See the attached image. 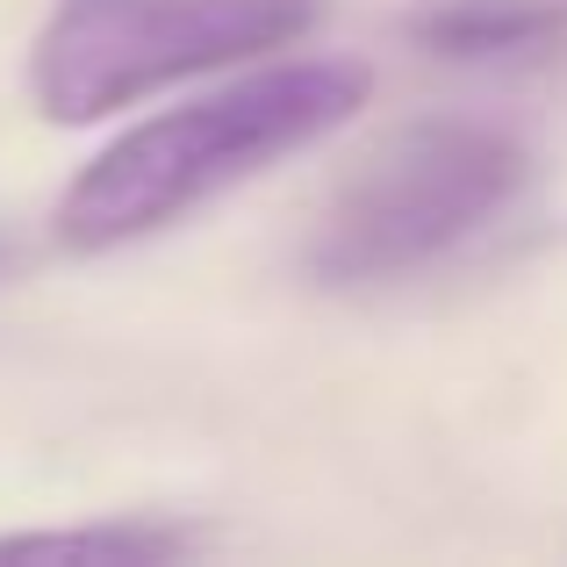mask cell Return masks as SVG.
Segmentation results:
<instances>
[{
  "label": "cell",
  "mask_w": 567,
  "mask_h": 567,
  "mask_svg": "<svg viewBox=\"0 0 567 567\" xmlns=\"http://www.w3.org/2000/svg\"><path fill=\"white\" fill-rule=\"evenodd\" d=\"M374 94L367 58H274L245 80H223L216 94H194L181 109H158L109 137L65 181L51 208V237L80 259L144 245L173 230L202 202L259 181L266 166L323 144L346 130Z\"/></svg>",
  "instance_id": "obj_1"
},
{
  "label": "cell",
  "mask_w": 567,
  "mask_h": 567,
  "mask_svg": "<svg viewBox=\"0 0 567 567\" xmlns=\"http://www.w3.org/2000/svg\"><path fill=\"white\" fill-rule=\"evenodd\" d=\"M532 152L503 123L431 115L395 130L346 173L309 230V274L323 288H374L482 237L525 194Z\"/></svg>",
  "instance_id": "obj_2"
},
{
  "label": "cell",
  "mask_w": 567,
  "mask_h": 567,
  "mask_svg": "<svg viewBox=\"0 0 567 567\" xmlns=\"http://www.w3.org/2000/svg\"><path fill=\"white\" fill-rule=\"evenodd\" d=\"M317 0H58L29 37V109L58 130L166 94L202 72L251 65L309 37Z\"/></svg>",
  "instance_id": "obj_3"
},
{
  "label": "cell",
  "mask_w": 567,
  "mask_h": 567,
  "mask_svg": "<svg viewBox=\"0 0 567 567\" xmlns=\"http://www.w3.org/2000/svg\"><path fill=\"white\" fill-rule=\"evenodd\" d=\"M202 532L166 525V517H109V525H51V532H0V560H123V567H158L187 560Z\"/></svg>",
  "instance_id": "obj_4"
},
{
  "label": "cell",
  "mask_w": 567,
  "mask_h": 567,
  "mask_svg": "<svg viewBox=\"0 0 567 567\" xmlns=\"http://www.w3.org/2000/svg\"><path fill=\"white\" fill-rule=\"evenodd\" d=\"M546 29H554V14L539 8H467V14H445V22H431V37L445 43V51H525V43H539Z\"/></svg>",
  "instance_id": "obj_5"
},
{
  "label": "cell",
  "mask_w": 567,
  "mask_h": 567,
  "mask_svg": "<svg viewBox=\"0 0 567 567\" xmlns=\"http://www.w3.org/2000/svg\"><path fill=\"white\" fill-rule=\"evenodd\" d=\"M0 266H8V237H0Z\"/></svg>",
  "instance_id": "obj_6"
}]
</instances>
